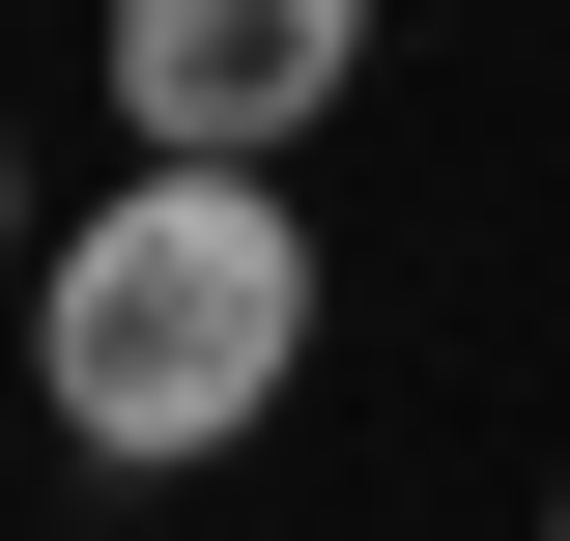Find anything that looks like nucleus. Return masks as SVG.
<instances>
[{
	"mask_svg": "<svg viewBox=\"0 0 570 541\" xmlns=\"http://www.w3.org/2000/svg\"><path fill=\"white\" fill-rule=\"evenodd\" d=\"M285 371H314V200L285 171H115L29 285V400L115 484H200L228 427H285Z\"/></svg>",
	"mask_w": 570,
	"mask_h": 541,
	"instance_id": "nucleus-1",
	"label": "nucleus"
},
{
	"mask_svg": "<svg viewBox=\"0 0 570 541\" xmlns=\"http://www.w3.org/2000/svg\"><path fill=\"white\" fill-rule=\"evenodd\" d=\"M371 86V0H115V115L142 171H285Z\"/></svg>",
	"mask_w": 570,
	"mask_h": 541,
	"instance_id": "nucleus-2",
	"label": "nucleus"
},
{
	"mask_svg": "<svg viewBox=\"0 0 570 541\" xmlns=\"http://www.w3.org/2000/svg\"><path fill=\"white\" fill-rule=\"evenodd\" d=\"M542 541H570V513H542Z\"/></svg>",
	"mask_w": 570,
	"mask_h": 541,
	"instance_id": "nucleus-4",
	"label": "nucleus"
},
{
	"mask_svg": "<svg viewBox=\"0 0 570 541\" xmlns=\"http://www.w3.org/2000/svg\"><path fill=\"white\" fill-rule=\"evenodd\" d=\"M0 257H29V142H0Z\"/></svg>",
	"mask_w": 570,
	"mask_h": 541,
	"instance_id": "nucleus-3",
	"label": "nucleus"
}]
</instances>
